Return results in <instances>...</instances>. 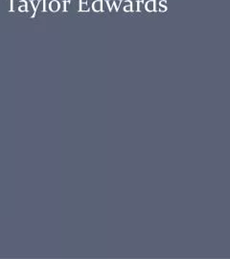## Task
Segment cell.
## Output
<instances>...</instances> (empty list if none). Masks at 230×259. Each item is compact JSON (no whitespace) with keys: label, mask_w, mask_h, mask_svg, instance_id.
I'll return each mask as SVG.
<instances>
[{"label":"cell","mask_w":230,"mask_h":259,"mask_svg":"<svg viewBox=\"0 0 230 259\" xmlns=\"http://www.w3.org/2000/svg\"><path fill=\"white\" fill-rule=\"evenodd\" d=\"M92 10L94 12H103V4L102 0H96L92 4Z\"/></svg>","instance_id":"cell-1"},{"label":"cell","mask_w":230,"mask_h":259,"mask_svg":"<svg viewBox=\"0 0 230 259\" xmlns=\"http://www.w3.org/2000/svg\"><path fill=\"white\" fill-rule=\"evenodd\" d=\"M159 6H160V9L162 8V12H164V11H166L167 10V7L165 6V0H163V1H161L160 3H159ZM159 9V10H160Z\"/></svg>","instance_id":"cell-3"},{"label":"cell","mask_w":230,"mask_h":259,"mask_svg":"<svg viewBox=\"0 0 230 259\" xmlns=\"http://www.w3.org/2000/svg\"><path fill=\"white\" fill-rule=\"evenodd\" d=\"M145 9L147 10L148 12H155L156 11V2L155 0H150L148 1L147 3L145 4Z\"/></svg>","instance_id":"cell-2"},{"label":"cell","mask_w":230,"mask_h":259,"mask_svg":"<svg viewBox=\"0 0 230 259\" xmlns=\"http://www.w3.org/2000/svg\"><path fill=\"white\" fill-rule=\"evenodd\" d=\"M131 8H132V6H131V4H130V6H126V7H125V11H126V12H129V11H130V12H131V11H132Z\"/></svg>","instance_id":"cell-4"},{"label":"cell","mask_w":230,"mask_h":259,"mask_svg":"<svg viewBox=\"0 0 230 259\" xmlns=\"http://www.w3.org/2000/svg\"><path fill=\"white\" fill-rule=\"evenodd\" d=\"M83 2H84V3H86V2H87V0H81V4H83Z\"/></svg>","instance_id":"cell-5"}]
</instances>
